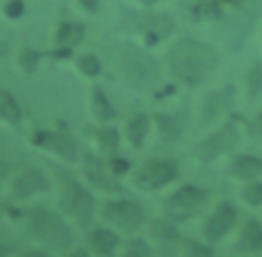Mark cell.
Segmentation results:
<instances>
[{"label":"cell","mask_w":262,"mask_h":257,"mask_svg":"<svg viewBox=\"0 0 262 257\" xmlns=\"http://www.w3.org/2000/svg\"><path fill=\"white\" fill-rule=\"evenodd\" d=\"M248 131H250V135H252L256 141H262V112H258V114L250 120Z\"/></svg>","instance_id":"cell-32"},{"label":"cell","mask_w":262,"mask_h":257,"mask_svg":"<svg viewBox=\"0 0 262 257\" xmlns=\"http://www.w3.org/2000/svg\"><path fill=\"white\" fill-rule=\"evenodd\" d=\"M239 198H242L248 206H252V208L262 206V182H260V179L246 182L244 190L239 192Z\"/></svg>","instance_id":"cell-24"},{"label":"cell","mask_w":262,"mask_h":257,"mask_svg":"<svg viewBox=\"0 0 262 257\" xmlns=\"http://www.w3.org/2000/svg\"><path fill=\"white\" fill-rule=\"evenodd\" d=\"M229 173L239 182H254L262 175V159L256 155H235Z\"/></svg>","instance_id":"cell-17"},{"label":"cell","mask_w":262,"mask_h":257,"mask_svg":"<svg viewBox=\"0 0 262 257\" xmlns=\"http://www.w3.org/2000/svg\"><path fill=\"white\" fill-rule=\"evenodd\" d=\"M246 88H248V94L250 98H256L262 94V63L254 65L248 73H246Z\"/></svg>","instance_id":"cell-26"},{"label":"cell","mask_w":262,"mask_h":257,"mask_svg":"<svg viewBox=\"0 0 262 257\" xmlns=\"http://www.w3.org/2000/svg\"><path fill=\"white\" fill-rule=\"evenodd\" d=\"M84 243H86L84 247L96 257H115L121 239L113 228L96 226V228H88Z\"/></svg>","instance_id":"cell-14"},{"label":"cell","mask_w":262,"mask_h":257,"mask_svg":"<svg viewBox=\"0 0 262 257\" xmlns=\"http://www.w3.org/2000/svg\"><path fill=\"white\" fill-rule=\"evenodd\" d=\"M100 216L104 222L123 233H137L145 224L143 208L129 198H111L100 206Z\"/></svg>","instance_id":"cell-7"},{"label":"cell","mask_w":262,"mask_h":257,"mask_svg":"<svg viewBox=\"0 0 262 257\" xmlns=\"http://www.w3.org/2000/svg\"><path fill=\"white\" fill-rule=\"evenodd\" d=\"M51 188L55 190L57 210L78 228L88 230L96 214V200L86 184H82L74 173L61 165L49 163Z\"/></svg>","instance_id":"cell-2"},{"label":"cell","mask_w":262,"mask_h":257,"mask_svg":"<svg viewBox=\"0 0 262 257\" xmlns=\"http://www.w3.org/2000/svg\"><path fill=\"white\" fill-rule=\"evenodd\" d=\"M23 120V108L18 104V100L0 86V122L8 124V126H18Z\"/></svg>","instance_id":"cell-18"},{"label":"cell","mask_w":262,"mask_h":257,"mask_svg":"<svg viewBox=\"0 0 262 257\" xmlns=\"http://www.w3.org/2000/svg\"><path fill=\"white\" fill-rule=\"evenodd\" d=\"M82 6H84V10H88V12H94L96 10V6H98V0H78Z\"/></svg>","instance_id":"cell-36"},{"label":"cell","mask_w":262,"mask_h":257,"mask_svg":"<svg viewBox=\"0 0 262 257\" xmlns=\"http://www.w3.org/2000/svg\"><path fill=\"white\" fill-rule=\"evenodd\" d=\"M29 143L37 149H43L57 159L66 163H76L80 161V149L74 137L66 131H55V128H39L29 135Z\"/></svg>","instance_id":"cell-9"},{"label":"cell","mask_w":262,"mask_h":257,"mask_svg":"<svg viewBox=\"0 0 262 257\" xmlns=\"http://www.w3.org/2000/svg\"><path fill=\"white\" fill-rule=\"evenodd\" d=\"M94 139L102 151H115L119 147V131L115 126H100L94 131Z\"/></svg>","instance_id":"cell-23"},{"label":"cell","mask_w":262,"mask_h":257,"mask_svg":"<svg viewBox=\"0 0 262 257\" xmlns=\"http://www.w3.org/2000/svg\"><path fill=\"white\" fill-rule=\"evenodd\" d=\"M178 177V165L174 159H147L135 169L133 186L141 192H158Z\"/></svg>","instance_id":"cell-8"},{"label":"cell","mask_w":262,"mask_h":257,"mask_svg":"<svg viewBox=\"0 0 262 257\" xmlns=\"http://www.w3.org/2000/svg\"><path fill=\"white\" fill-rule=\"evenodd\" d=\"M12 257H49V253L43 251V249H39V247H29V249L18 251V253L12 255Z\"/></svg>","instance_id":"cell-33"},{"label":"cell","mask_w":262,"mask_h":257,"mask_svg":"<svg viewBox=\"0 0 262 257\" xmlns=\"http://www.w3.org/2000/svg\"><path fill=\"white\" fill-rule=\"evenodd\" d=\"M156 124H158V135H160V141L164 143H172L180 137L182 133V124L176 116H170V114H156Z\"/></svg>","instance_id":"cell-22"},{"label":"cell","mask_w":262,"mask_h":257,"mask_svg":"<svg viewBox=\"0 0 262 257\" xmlns=\"http://www.w3.org/2000/svg\"><path fill=\"white\" fill-rule=\"evenodd\" d=\"M121 257H151V249L147 245V241L139 239V237H133L125 243V251Z\"/></svg>","instance_id":"cell-25"},{"label":"cell","mask_w":262,"mask_h":257,"mask_svg":"<svg viewBox=\"0 0 262 257\" xmlns=\"http://www.w3.org/2000/svg\"><path fill=\"white\" fill-rule=\"evenodd\" d=\"M147 131H149V116L143 114V112L133 114L127 120V126H125V135H127V141L131 143V147L139 149L143 145V141H145Z\"/></svg>","instance_id":"cell-21"},{"label":"cell","mask_w":262,"mask_h":257,"mask_svg":"<svg viewBox=\"0 0 262 257\" xmlns=\"http://www.w3.org/2000/svg\"><path fill=\"white\" fill-rule=\"evenodd\" d=\"M233 251L242 253V255H252V253L262 251V222L258 218L246 220V224L242 226V230L233 243Z\"/></svg>","instance_id":"cell-16"},{"label":"cell","mask_w":262,"mask_h":257,"mask_svg":"<svg viewBox=\"0 0 262 257\" xmlns=\"http://www.w3.org/2000/svg\"><path fill=\"white\" fill-rule=\"evenodd\" d=\"M237 147H239V131L235 120H231L223 124L219 131H215L211 137L201 141L194 147V157H199L201 161H213L225 153H233Z\"/></svg>","instance_id":"cell-11"},{"label":"cell","mask_w":262,"mask_h":257,"mask_svg":"<svg viewBox=\"0 0 262 257\" xmlns=\"http://www.w3.org/2000/svg\"><path fill=\"white\" fill-rule=\"evenodd\" d=\"M237 222V208L231 202H219L213 214L203 224V239L209 245H215L225 239V235Z\"/></svg>","instance_id":"cell-12"},{"label":"cell","mask_w":262,"mask_h":257,"mask_svg":"<svg viewBox=\"0 0 262 257\" xmlns=\"http://www.w3.org/2000/svg\"><path fill=\"white\" fill-rule=\"evenodd\" d=\"M211 192L196 184H184L176 188L164 202V214L170 222H188L209 202Z\"/></svg>","instance_id":"cell-5"},{"label":"cell","mask_w":262,"mask_h":257,"mask_svg":"<svg viewBox=\"0 0 262 257\" xmlns=\"http://www.w3.org/2000/svg\"><path fill=\"white\" fill-rule=\"evenodd\" d=\"M6 216L25 233V237L47 253L63 255L72 249L74 235L70 220L59 212L43 204H6Z\"/></svg>","instance_id":"cell-1"},{"label":"cell","mask_w":262,"mask_h":257,"mask_svg":"<svg viewBox=\"0 0 262 257\" xmlns=\"http://www.w3.org/2000/svg\"><path fill=\"white\" fill-rule=\"evenodd\" d=\"M141 2H145V4H154V2H160V0H141Z\"/></svg>","instance_id":"cell-38"},{"label":"cell","mask_w":262,"mask_h":257,"mask_svg":"<svg viewBox=\"0 0 262 257\" xmlns=\"http://www.w3.org/2000/svg\"><path fill=\"white\" fill-rule=\"evenodd\" d=\"M4 210H6V204H2V202H0V214H2Z\"/></svg>","instance_id":"cell-39"},{"label":"cell","mask_w":262,"mask_h":257,"mask_svg":"<svg viewBox=\"0 0 262 257\" xmlns=\"http://www.w3.org/2000/svg\"><path fill=\"white\" fill-rule=\"evenodd\" d=\"M106 165H108L111 173H113V175H117V177L125 175V173L131 169V163H129L127 159H123V157H111V159L106 161Z\"/></svg>","instance_id":"cell-30"},{"label":"cell","mask_w":262,"mask_h":257,"mask_svg":"<svg viewBox=\"0 0 262 257\" xmlns=\"http://www.w3.org/2000/svg\"><path fill=\"white\" fill-rule=\"evenodd\" d=\"M121 69H123L125 80L137 90H151L156 86V82L160 80V67H158L156 59L135 47L123 49Z\"/></svg>","instance_id":"cell-6"},{"label":"cell","mask_w":262,"mask_h":257,"mask_svg":"<svg viewBox=\"0 0 262 257\" xmlns=\"http://www.w3.org/2000/svg\"><path fill=\"white\" fill-rule=\"evenodd\" d=\"M233 98H235V88L233 86H223L219 90H213L209 92L203 102H201V110H199V120L201 124H211L213 120H217L219 116H223L231 104H233Z\"/></svg>","instance_id":"cell-13"},{"label":"cell","mask_w":262,"mask_h":257,"mask_svg":"<svg viewBox=\"0 0 262 257\" xmlns=\"http://www.w3.org/2000/svg\"><path fill=\"white\" fill-rule=\"evenodd\" d=\"M0 257H12V249L0 239Z\"/></svg>","instance_id":"cell-37"},{"label":"cell","mask_w":262,"mask_h":257,"mask_svg":"<svg viewBox=\"0 0 262 257\" xmlns=\"http://www.w3.org/2000/svg\"><path fill=\"white\" fill-rule=\"evenodd\" d=\"M80 169H82V177H84L86 186H90L102 194H121L123 192L119 177L111 173L106 161H102L98 155L84 153L80 157Z\"/></svg>","instance_id":"cell-10"},{"label":"cell","mask_w":262,"mask_h":257,"mask_svg":"<svg viewBox=\"0 0 262 257\" xmlns=\"http://www.w3.org/2000/svg\"><path fill=\"white\" fill-rule=\"evenodd\" d=\"M2 12H4V16H8V18H18V16L25 12V4H23V0H8V2L4 4Z\"/></svg>","instance_id":"cell-31"},{"label":"cell","mask_w":262,"mask_h":257,"mask_svg":"<svg viewBox=\"0 0 262 257\" xmlns=\"http://www.w3.org/2000/svg\"><path fill=\"white\" fill-rule=\"evenodd\" d=\"M229 2H235V0H229Z\"/></svg>","instance_id":"cell-40"},{"label":"cell","mask_w":262,"mask_h":257,"mask_svg":"<svg viewBox=\"0 0 262 257\" xmlns=\"http://www.w3.org/2000/svg\"><path fill=\"white\" fill-rule=\"evenodd\" d=\"M76 65H78V69H80L84 75H88V78H94V75L100 73V61H98L92 53H82V55L76 59Z\"/></svg>","instance_id":"cell-27"},{"label":"cell","mask_w":262,"mask_h":257,"mask_svg":"<svg viewBox=\"0 0 262 257\" xmlns=\"http://www.w3.org/2000/svg\"><path fill=\"white\" fill-rule=\"evenodd\" d=\"M135 29L145 37L149 45H154L174 31V20L168 14H143L139 16Z\"/></svg>","instance_id":"cell-15"},{"label":"cell","mask_w":262,"mask_h":257,"mask_svg":"<svg viewBox=\"0 0 262 257\" xmlns=\"http://www.w3.org/2000/svg\"><path fill=\"white\" fill-rule=\"evenodd\" d=\"M217 53L203 41L192 37H182L176 41L166 55V63L170 73L184 86H201L205 84L217 67Z\"/></svg>","instance_id":"cell-3"},{"label":"cell","mask_w":262,"mask_h":257,"mask_svg":"<svg viewBox=\"0 0 262 257\" xmlns=\"http://www.w3.org/2000/svg\"><path fill=\"white\" fill-rule=\"evenodd\" d=\"M84 37V27L78 22H61L53 33V43L59 49H72Z\"/></svg>","instance_id":"cell-20"},{"label":"cell","mask_w":262,"mask_h":257,"mask_svg":"<svg viewBox=\"0 0 262 257\" xmlns=\"http://www.w3.org/2000/svg\"><path fill=\"white\" fill-rule=\"evenodd\" d=\"M184 257H213L211 245L209 243H199V241H184Z\"/></svg>","instance_id":"cell-28"},{"label":"cell","mask_w":262,"mask_h":257,"mask_svg":"<svg viewBox=\"0 0 262 257\" xmlns=\"http://www.w3.org/2000/svg\"><path fill=\"white\" fill-rule=\"evenodd\" d=\"M10 171H12V167L8 165V161H4V159H0V192L4 190V184H6V179H8V175H10Z\"/></svg>","instance_id":"cell-34"},{"label":"cell","mask_w":262,"mask_h":257,"mask_svg":"<svg viewBox=\"0 0 262 257\" xmlns=\"http://www.w3.org/2000/svg\"><path fill=\"white\" fill-rule=\"evenodd\" d=\"M49 190H51V179L39 167L25 165V167L10 171V175L4 184L2 196H4L6 204L20 206L41 194H47Z\"/></svg>","instance_id":"cell-4"},{"label":"cell","mask_w":262,"mask_h":257,"mask_svg":"<svg viewBox=\"0 0 262 257\" xmlns=\"http://www.w3.org/2000/svg\"><path fill=\"white\" fill-rule=\"evenodd\" d=\"M90 108H92V116L98 122H111L113 118H117L115 106L111 104V100L98 86H92V90H90Z\"/></svg>","instance_id":"cell-19"},{"label":"cell","mask_w":262,"mask_h":257,"mask_svg":"<svg viewBox=\"0 0 262 257\" xmlns=\"http://www.w3.org/2000/svg\"><path fill=\"white\" fill-rule=\"evenodd\" d=\"M63 257H92V253L86 247H72L68 253H63Z\"/></svg>","instance_id":"cell-35"},{"label":"cell","mask_w":262,"mask_h":257,"mask_svg":"<svg viewBox=\"0 0 262 257\" xmlns=\"http://www.w3.org/2000/svg\"><path fill=\"white\" fill-rule=\"evenodd\" d=\"M37 61H39V53L31 51V49H23V51L18 53V65H20V69L27 71V73H31V71L35 69Z\"/></svg>","instance_id":"cell-29"}]
</instances>
